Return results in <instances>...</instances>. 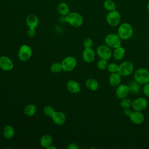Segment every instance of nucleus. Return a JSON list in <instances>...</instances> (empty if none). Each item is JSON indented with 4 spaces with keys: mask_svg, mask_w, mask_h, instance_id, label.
<instances>
[{
    "mask_svg": "<svg viewBox=\"0 0 149 149\" xmlns=\"http://www.w3.org/2000/svg\"><path fill=\"white\" fill-rule=\"evenodd\" d=\"M82 58L84 62L91 63L95 59V52L91 48H86L82 53Z\"/></svg>",
    "mask_w": 149,
    "mask_h": 149,
    "instance_id": "4468645a",
    "label": "nucleus"
},
{
    "mask_svg": "<svg viewBox=\"0 0 149 149\" xmlns=\"http://www.w3.org/2000/svg\"><path fill=\"white\" fill-rule=\"evenodd\" d=\"M125 54V50L123 48L119 47L116 48H115V50L113 52V58L116 61H120L123 59Z\"/></svg>",
    "mask_w": 149,
    "mask_h": 149,
    "instance_id": "b1692460",
    "label": "nucleus"
},
{
    "mask_svg": "<svg viewBox=\"0 0 149 149\" xmlns=\"http://www.w3.org/2000/svg\"><path fill=\"white\" fill-rule=\"evenodd\" d=\"M68 148H69V149H77V148H78V146L76 143H71L68 146Z\"/></svg>",
    "mask_w": 149,
    "mask_h": 149,
    "instance_id": "f704fd0d",
    "label": "nucleus"
},
{
    "mask_svg": "<svg viewBox=\"0 0 149 149\" xmlns=\"http://www.w3.org/2000/svg\"><path fill=\"white\" fill-rule=\"evenodd\" d=\"M37 111L36 106L34 104H28L24 108V113L28 116H33L35 115Z\"/></svg>",
    "mask_w": 149,
    "mask_h": 149,
    "instance_id": "5701e85b",
    "label": "nucleus"
},
{
    "mask_svg": "<svg viewBox=\"0 0 149 149\" xmlns=\"http://www.w3.org/2000/svg\"><path fill=\"white\" fill-rule=\"evenodd\" d=\"M3 135L6 139H12L15 135V129L11 125H6L5 126L3 131Z\"/></svg>",
    "mask_w": 149,
    "mask_h": 149,
    "instance_id": "412c9836",
    "label": "nucleus"
},
{
    "mask_svg": "<svg viewBox=\"0 0 149 149\" xmlns=\"http://www.w3.org/2000/svg\"><path fill=\"white\" fill-rule=\"evenodd\" d=\"M26 23L29 28L36 29L39 24V20L37 16L34 14H29L26 18Z\"/></svg>",
    "mask_w": 149,
    "mask_h": 149,
    "instance_id": "2eb2a0df",
    "label": "nucleus"
},
{
    "mask_svg": "<svg viewBox=\"0 0 149 149\" xmlns=\"http://www.w3.org/2000/svg\"><path fill=\"white\" fill-rule=\"evenodd\" d=\"M58 11L61 16H67L70 13V8L66 2H60L57 7Z\"/></svg>",
    "mask_w": 149,
    "mask_h": 149,
    "instance_id": "aec40b11",
    "label": "nucleus"
},
{
    "mask_svg": "<svg viewBox=\"0 0 149 149\" xmlns=\"http://www.w3.org/2000/svg\"><path fill=\"white\" fill-rule=\"evenodd\" d=\"M147 10H148V11L149 12V1H148V3H147Z\"/></svg>",
    "mask_w": 149,
    "mask_h": 149,
    "instance_id": "4c0bfd02",
    "label": "nucleus"
},
{
    "mask_svg": "<svg viewBox=\"0 0 149 149\" xmlns=\"http://www.w3.org/2000/svg\"><path fill=\"white\" fill-rule=\"evenodd\" d=\"M27 34L29 37H33L36 35V30L34 28H29Z\"/></svg>",
    "mask_w": 149,
    "mask_h": 149,
    "instance_id": "72a5a7b5",
    "label": "nucleus"
},
{
    "mask_svg": "<svg viewBox=\"0 0 149 149\" xmlns=\"http://www.w3.org/2000/svg\"><path fill=\"white\" fill-rule=\"evenodd\" d=\"M148 105L147 100L143 98V97H140L136 100H134L132 102V107L134 111H142L144 110Z\"/></svg>",
    "mask_w": 149,
    "mask_h": 149,
    "instance_id": "9b49d317",
    "label": "nucleus"
},
{
    "mask_svg": "<svg viewBox=\"0 0 149 149\" xmlns=\"http://www.w3.org/2000/svg\"><path fill=\"white\" fill-rule=\"evenodd\" d=\"M51 148H52V149H56V147H54V146H52V145H51V146H49L47 148V149H51Z\"/></svg>",
    "mask_w": 149,
    "mask_h": 149,
    "instance_id": "e433bc0d",
    "label": "nucleus"
},
{
    "mask_svg": "<svg viewBox=\"0 0 149 149\" xmlns=\"http://www.w3.org/2000/svg\"><path fill=\"white\" fill-rule=\"evenodd\" d=\"M129 91L132 94H137L139 92L140 90V84L137 83L136 80L131 81L127 86Z\"/></svg>",
    "mask_w": 149,
    "mask_h": 149,
    "instance_id": "393cba45",
    "label": "nucleus"
},
{
    "mask_svg": "<svg viewBox=\"0 0 149 149\" xmlns=\"http://www.w3.org/2000/svg\"><path fill=\"white\" fill-rule=\"evenodd\" d=\"M109 84L112 86H119L121 82V76L118 72L111 73L109 78Z\"/></svg>",
    "mask_w": 149,
    "mask_h": 149,
    "instance_id": "6ab92c4d",
    "label": "nucleus"
},
{
    "mask_svg": "<svg viewBox=\"0 0 149 149\" xmlns=\"http://www.w3.org/2000/svg\"><path fill=\"white\" fill-rule=\"evenodd\" d=\"M55 112V111L54 108L50 105H47V106L45 107L43 109L44 113L47 116L51 117Z\"/></svg>",
    "mask_w": 149,
    "mask_h": 149,
    "instance_id": "cd10ccee",
    "label": "nucleus"
},
{
    "mask_svg": "<svg viewBox=\"0 0 149 149\" xmlns=\"http://www.w3.org/2000/svg\"><path fill=\"white\" fill-rule=\"evenodd\" d=\"M33 54L31 48L28 45H22L18 51V58L23 62H26L30 59Z\"/></svg>",
    "mask_w": 149,
    "mask_h": 149,
    "instance_id": "39448f33",
    "label": "nucleus"
},
{
    "mask_svg": "<svg viewBox=\"0 0 149 149\" xmlns=\"http://www.w3.org/2000/svg\"><path fill=\"white\" fill-rule=\"evenodd\" d=\"M66 22L73 27H79L83 23V17L80 14L76 12H70L66 16Z\"/></svg>",
    "mask_w": 149,
    "mask_h": 149,
    "instance_id": "f257e3e1",
    "label": "nucleus"
},
{
    "mask_svg": "<svg viewBox=\"0 0 149 149\" xmlns=\"http://www.w3.org/2000/svg\"><path fill=\"white\" fill-rule=\"evenodd\" d=\"M53 122L57 125H63L66 120V115L61 111H55L51 116Z\"/></svg>",
    "mask_w": 149,
    "mask_h": 149,
    "instance_id": "ddd939ff",
    "label": "nucleus"
},
{
    "mask_svg": "<svg viewBox=\"0 0 149 149\" xmlns=\"http://www.w3.org/2000/svg\"><path fill=\"white\" fill-rule=\"evenodd\" d=\"M97 66L100 70H105L108 66L107 61L104 59H101L98 61Z\"/></svg>",
    "mask_w": 149,
    "mask_h": 149,
    "instance_id": "c756f323",
    "label": "nucleus"
},
{
    "mask_svg": "<svg viewBox=\"0 0 149 149\" xmlns=\"http://www.w3.org/2000/svg\"><path fill=\"white\" fill-rule=\"evenodd\" d=\"M86 86L87 88L91 91H95L98 89L99 84L98 81L93 78L88 79L86 81Z\"/></svg>",
    "mask_w": 149,
    "mask_h": 149,
    "instance_id": "4be33fe9",
    "label": "nucleus"
},
{
    "mask_svg": "<svg viewBox=\"0 0 149 149\" xmlns=\"http://www.w3.org/2000/svg\"><path fill=\"white\" fill-rule=\"evenodd\" d=\"M118 67H119V65H118L116 63H111L108 65L107 69H108V70L110 73H113L118 72Z\"/></svg>",
    "mask_w": 149,
    "mask_h": 149,
    "instance_id": "7c9ffc66",
    "label": "nucleus"
},
{
    "mask_svg": "<svg viewBox=\"0 0 149 149\" xmlns=\"http://www.w3.org/2000/svg\"><path fill=\"white\" fill-rule=\"evenodd\" d=\"M129 93L127 86L125 84L119 85L116 90V95L119 99L126 98Z\"/></svg>",
    "mask_w": 149,
    "mask_h": 149,
    "instance_id": "f3484780",
    "label": "nucleus"
},
{
    "mask_svg": "<svg viewBox=\"0 0 149 149\" xmlns=\"http://www.w3.org/2000/svg\"><path fill=\"white\" fill-rule=\"evenodd\" d=\"M104 6L108 11L114 10L115 9V3L112 0H106L104 3Z\"/></svg>",
    "mask_w": 149,
    "mask_h": 149,
    "instance_id": "a878e982",
    "label": "nucleus"
},
{
    "mask_svg": "<svg viewBox=\"0 0 149 149\" xmlns=\"http://www.w3.org/2000/svg\"><path fill=\"white\" fill-rule=\"evenodd\" d=\"M62 70L65 72H70L74 69L77 65L76 59L72 56H68L65 58L61 62Z\"/></svg>",
    "mask_w": 149,
    "mask_h": 149,
    "instance_id": "20e7f679",
    "label": "nucleus"
},
{
    "mask_svg": "<svg viewBox=\"0 0 149 149\" xmlns=\"http://www.w3.org/2000/svg\"><path fill=\"white\" fill-rule=\"evenodd\" d=\"M132 105V101L129 99L124 98L122 99V101H120V105L123 108H129Z\"/></svg>",
    "mask_w": 149,
    "mask_h": 149,
    "instance_id": "c85d7f7f",
    "label": "nucleus"
},
{
    "mask_svg": "<svg viewBox=\"0 0 149 149\" xmlns=\"http://www.w3.org/2000/svg\"><path fill=\"white\" fill-rule=\"evenodd\" d=\"M132 112V111L129 109V108H125L124 111H123V113L124 114L127 116H129L131 114V113Z\"/></svg>",
    "mask_w": 149,
    "mask_h": 149,
    "instance_id": "c9c22d12",
    "label": "nucleus"
},
{
    "mask_svg": "<svg viewBox=\"0 0 149 149\" xmlns=\"http://www.w3.org/2000/svg\"><path fill=\"white\" fill-rule=\"evenodd\" d=\"M97 54L101 59L107 61L112 56V51L110 47L107 45H101L97 48Z\"/></svg>",
    "mask_w": 149,
    "mask_h": 149,
    "instance_id": "1a4fd4ad",
    "label": "nucleus"
},
{
    "mask_svg": "<svg viewBox=\"0 0 149 149\" xmlns=\"http://www.w3.org/2000/svg\"><path fill=\"white\" fill-rule=\"evenodd\" d=\"M106 20L109 25L111 26H116L120 21V16L117 10L110 11L107 15Z\"/></svg>",
    "mask_w": 149,
    "mask_h": 149,
    "instance_id": "6e6552de",
    "label": "nucleus"
},
{
    "mask_svg": "<svg viewBox=\"0 0 149 149\" xmlns=\"http://www.w3.org/2000/svg\"><path fill=\"white\" fill-rule=\"evenodd\" d=\"M133 30L132 26L127 23H122L118 30V34L121 40H127L130 38L133 34Z\"/></svg>",
    "mask_w": 149,
    "mask_h": 149,
    "instance_id": "f03ea898",
    "label": "nucleus"
},
{
    "mask_svg": "<svg viewBox=\"0 0 149 149\" xmlns=\"http://www.w3.org/2000/svg\"><path fill=\"white\" fill-rule=\"evenodd\" d=\"M51 70L52 73H58L61 72L62 70V67L61 63L55 62L51 65Z\"/></svg>",
    "mask_w": 149,
    "mask_h": 149,
    "instance_id": "bb28decb",
    "label": "nucleus"
},
{
    "mask_svg": "<svg viewBox=\"0 0 149 149\" xmlns=\"http://www.w3.org/2000/svg\"><path fill=\"white\" fill-rule=\"evenodd\" d=\"M53 142L52 137L49 134H44L40 140V143L42 147L47 148L49 146L52 145Z\"/></svg>",
    "mask_w": 149,
    "mask_h": 149,
    "instance_id": "a211bd4d",
    "label": "nucleus"
},
{
    "mask_svg": "<svg viewBox=\"0 0 149 149\" xmlns=\"http://www.w3.org/2000/svg\"><path fill=\"white\" fill-rule=\"evenodd\" d=\"M0 68L5 72L12 70L13 68V63L12 59L5 55L0 56Z\"/></svg>",
    "mask_w": 149,
    "mask_h": 149,
    "instance_id": "9d476101",
    "label": "nucleus"
},
{
    "mask_svg": "<svg viewBox=\"0 0 149 149\" xmlns=\"http://www.w3.org/2000/svg\"><path fill=\"white\" fill-rule=\"evenodd\" d=\"M83 45L84 48H91L93 46V40L90 38H86L83 41Z\"/></svg>",
    "mask_w": 149,
    "mask_h": 149,
    "instance_id": "2f4dec72",
    "label": "nucleus"
},
{
    "mask_svg": "<svg viewBox=\"0 0 149 149\" xmlns=\"http://www.w3.org/2000/svg\"><path fill=\"white\" fill-rule=\"evenodd\" d=\"M134 78L140 84H144L149 81V71L146 68L138 69L134 74Z\"/></svg>",
    "mask_w": 149,
    "mask_h": 149,
    "instance_id": "7ed1b4c3",
    "label": "nucleus"
},
{
    "mask_svg": "<svg viewBox=\"0 0 149 149\" xmlns=\"http://www.w3.org/2000/svg\"><path fill=\"white\" fill-rule=\"evenodd\" d=\"M143 91L144 95L149 97V83L148 82L144 84V86H143Z\"/></svg>",
    "mask_w": 149,
    "mask_h": 149,
    "instance_id": "473e14b6",
    "label": "nucleus"
},
{
    "mask_svg": "<svg viewBox=\"0 0 149 149\" xmlns=\"http://www.w3.org/2000/svg\"><path fill=\"white\" fill-rule=\"evenodd\" d=\"M105 42L109 47L116 48L120 47L121 38L119 37L118 34L112 33L107 36L105 38Z\"/></svg>",
    "mask_w": 149,
    "mask_h": 149,
    "instance_id": "0eeeda50",
    "label": "nucleus"
},
{
    "mask_svg": "<svg viewBox=\"0 0 149 149\" xmlns=\"http://www.w3.org/2000/svg\"><path fill=\"white\" fill-rule=\"evenodd\" d=\"M133 65L129 61H126L122 62L118 67V72L121 76H128L133 71Z\"/></svg>",
    "mask_w": 149,
    "mask_h": 149,
    "instance_id": "423d86ee",
    "label": "nucleus"
},
{
    "mask_svg": "<svg viewBox=\"0 0 149 149\" xmlns=\"http://www.w3.org/2000/svg\"><path fill=\"white\" fill-rule=\"evenodd\" d=\"M67 90L72 94H77L80 91V86L79 83L75 80H69L66 83Z\"/></svg>",
    "mask_w": 149,
    "mask_h": 149,
    "instance_id": "dca6fc26",
    "label": "nucleus"
},
{
    "mask_svg": "<svg viewBox=\"0 0 149 149\" xmlns=\"http://www.w3.org/2000/svg\"><path fill=\"white\" fill-rule=\"evenodd\" d=\"M130 119L132 122L136 125H140L144 121V115L140 112L134 111L132 112L129 116Z\"/></svg>",
    "mask_w": 149,
    "mask_h": 149,
    "instance_id": "f8f14e48",
    "label": "nucleus"
}]
</instances>
